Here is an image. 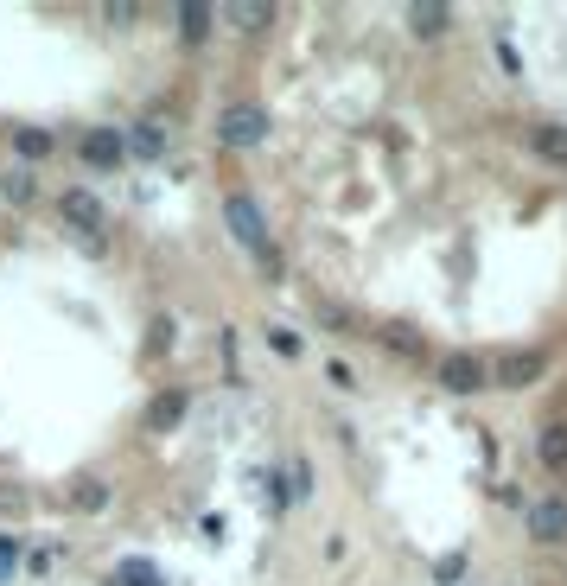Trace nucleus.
<instances>
[{
	"label": "nucleus",
	"instance_id": "39448f33",
	"mask_svg": "<svg viewBox=\"0 0 567 586\" xmlns=\"http://www.w3.org/2000/svg\"><path fill=\"white\" fill-rule=\"evenodd\" d=\"M542 370H548L542 351H510V357H497V364H491V389H529Z\"/></svg>",
	"mask_w": 567,
	"mask_h": 586
},
{
	"label": "nucleus",
	"instance_id": "a878e982",
	"mask_svg": "<svg viewBox=\"0 0 567 586\" xmlns=\"http://www.w3.org/2000/svg\"><path fill=\"white\" fill-rule=\"evenodd\" d=\"M325 376H332L338 389H357V376H351V364H338V357H332V364H325Z\"/></svg>",
	"mask_w": 567,
	"mask_h": 586
},
{
	"label": "nucleus",
	"instance_id": "4468645a",
	"mask_svg": "<svg viewBox=\"0 0 567 586\" xmlns=\"http://www.w3.org/2000/svg\"><path fill=\"white\" fill-rule=\"evenodd\" d=\"M211 26H217V13H211V7H179V32H185V45H204V39H211Z\"/></svg>",
	"mask_w": 567,
	"mask_h": 586
},
{
	"label": "nucleus",
	"instance_id": "a211bd4d",
	"mask_svg": "<svg viewBox=\"0 0 567 586\" xmlns=\"http://www.w3.org/2000/svg\"><path fill=\"white\" fill-rule=\"evenodd\" d=\"M13 147H20V153H26V160H45V153H51V147H58V141H51V134H45V128H13Z\"/></svg>",
	"mask_w": 567,
	"mask_h": 586
},
{
	"label": "nucleus",
	"instance_id": "b1692460",
	"mask_svg": "<svg viewBox=\"0 0 567 586\" xmlns=\"http://www.w3.org/2000/svg\"><path fill=\"white\" fill-rule=\"evenodd\" d=\"M287 478H294L287 497H306V491H313V465H306V459H294V472H287Z\"/></svg>",
	"mask_w": 567,
	"mask_h": 586
},
{
	"label": "nucleus",
	"instance_id": "5701e85b",
	"mask_svg": "<svg viewBox=\"0 0 567 586\" xmlns=\"http://www.w3.org/2000/svg\"><path fill=\"white\" fill-rule=\"evenodd\" d=\"M268 344H274V351H281V357H300V338L287 332V325H268Z\"/></svg>",
	"mask_w": 567,
	"mask_h": 586
},
{
	"label": "nucleus",
	"instance_id": "1a4fd4ad",
	"mask_svg": "<svg viewBox=\"0 0 567 586\" xmlns=\"http://www.w3.org/2000/svg\"><path fill=\"white\" fill-rule=\"evenodd\" d=\"M446 26H453V7H440V0H427V7H408V32H415V39H440Z\"/></svg>",
	"mask_w": 567,
	"mask_h": 586
},
{
	"label": "nucleus",
	"instance_id": "aec40b11",
	"mask_svg": "<svg viewBox=\"0 0 567 586\" xmlns=\"http://www.w3.org/2000/svg\"><path fill=\"white\" fill-rule=\"evenodd\" d=\"M255 268H262V281H281V274H287V255L268 243V249H255Z\"/></svg>",
	"mask_w": 567,
	"mask_h": 586
},
{
	"label": "nucleus",
	"instance_id": "4be33fe9",
	"mask_svg": "<svg viewBox=\"0 0 567 586\" xmlns=\"http://www.w3.org/2000/svg\"><path fill=\"white\" fill-rule=\"evenodd\" d=\"M230 20H243V32H262L274 13H268V7H230Z\"/></svg>",
	"mask_w": 567,
	"mask_h": 586
},
{
	"label": "nucleus",
	"instance_id": "f8f14e48",
	"mask_svg": "<svg viewBox=\"0 0 567 586\" xmlns=\"http://www.w3.org/2000/svg\"><path fill=\"white\" fill-rule=\"evenodd\" d=\"M313 319L325 325V332H338V338H364V332H357V319H351L338 300H313Z\"/></svg>",
	"mask_w": 567,
	"mask_h": 586
},
{
	"label": "nucleus",
	"instance_id": "2eb2a0df",
	"mask_svg": "<svg viewBox=\"0 0 567 586\" xmlns=\"http://www.w3.org/2000/svg\"><path fill=\"white\" fill-rule=\"evenodd\" d=\"M122 141L141 153V160H160L166 153V134H160V122H134V134H122Z\"/></svg>",
	"mask_w": 567,
	"mask_h": 586
},
{
	"label": "nucleus",
	"instance_id": "f257e3e1",
	"mask_svg": "<svg viewBox=\"0 0 567 586\" xmlns=\"http://www.w3.org/2000/svg\"><path fill=\"white\" fill-rule=\"evenodd\" d=\"M217 141L236 147V153H243V147H262V141H268V109H262V102H230V109L217 115Z\"/></svg>",
	"mask_w": 567,
	"mask_h": 586
},
{
	"label": "nucleus",
	"instance_id": "6e6552de",
	"mask_svg": "<svg viewBox=\"0 0 567 586\" xmlns=\"http://www.w3.org/2000/svg\"><path fill=\"white\" fill-rule=\"evenodd\" d=\"M536 459H542V472L567 478V421H548V427H542V440H536Z\"/></svg>",
	"mask_w": 567,
	"mask_h": 586
},
{
	"label": "nucleus",
	"instance_id": "393cba45",
	"mask_svg": "<svg viewBox=\"0 0 567 586\" xmlns=\"http://www.w3.org/2000/svg\"><path fill=\"white\" fill-rule=\"evenodd\" d=\"M13 567H20V542H13V536H0V580H7Z\"/></svg>",
	"mask_w": 567,
	"mask_h": 586
},
{
	"label": "nucleus",
	"instance_id": "20e7f679",
	"mask_svg": "<svg viewBox=\"0 0 567 586\" xmlns=\"http://www.w3.org/2000/svg\"><path fill=\"white\" fill-rule=\"evenodd\" d=\"M77 153H83V166H90V172H115L128 160V141H122V128H90L77 141Z\"/></svg>",
	"mask_w": 567,
	"mask_h": 586
},
{
	"label": "nucleus",
	"instance_id": "0eeeda50",
	"mask_svg": "<svg viewBox=\"0 0 567 586\" xmlns=\"http://www.w3.org/2000/svg\"><path fill=\"white\" fill-rule=\"evenodd\" d=\"M529 536L567 542V497H536V504H529Z\"/></svg>",
	"mask_w": 567,
	"mask_h": 586
},
{
	"label": "nucleus",
	"instance_id": "412c9836",
	"mask_svg": "<svg viewBox=\"0 0 567 586\" xmlns=\"http://www.w3.org/2000/svg\"><path fill=\"white\" fill-rule=\"evenodd\" d=\"M255 485H262V504H268V510L287 504V491H281V478H274V472H255Z\"/></svg>",
	"mask_w": 567,
	"mask_h": 586
},
{
	"label": "nucleus",
	"instance_id": "f03ea898",
	"mask_svg": "<svg viewBox=\"0 0 567 586\" xmlns=\"http://www.w3.org/2000/svg\"><path fill=\"white\" fill-rule=\"evenodd\" d=\"M434 376H440L446 395H478V389H491V364H485L478 351H446Z\"/></svg>",
	"mask_w": 567,
	"mask_h": 586
},
{
	"label": "nucleus",
	"instance_id": "9b49d317",
	"mask_svg": "<svg viewBox=\"0 0 567 586\" xmlns=\"http://www.w3.org/2000/svg\"><path fill=\"white\" fill-rule=\"evenodd\" d=\"M179 421H185V389L153 395V408H147V427H153V434H166V427H179Z\"/></svg>",
	"mask_w": 567,
	"mask_h": 586
},
{
	"label": "nucleus",
	"instance_id": "dca6fc26",
	"mask_svg": "<svg viewBox=\"0 0 567 586\" xmlns=\"http://www.w3.org/2000/svg\"><path fill=\"white\" fill-rule=\"evenodd\" d=\"M71 504H77L83 516L109 510V485H102V478H77V485H71Z\"/></svg>",
	"mask_w": 567,
	"mask_h": 586
},
{
	"label": "nucleus",
	"instance_id": "6ab92c4d",
	"mask_svg": "<svg viewBox=\"0 0 567 586\" xmlns=\"http://www.w3.org/2000/svg\"><path fill=\"white\" fill-rule=\"evenodd\" d=\"M32 192H39L32 172H7V179H0V198H7V204H32Z\"/></svg>",
	"mask_w": 567,
	"mask_h": 586
},
{
	"label": "nucleus",
	"instance_id": "9d476101",
	"mask_svg": "<svg viewBox=\"0 0 567 586\" xmlns=\"http://www.w3.org/2000/svg\"><path fill=\"white\" fill-rule=\"evenodd\" d=\"M529 147H536L548 166H567V128L561 122H536L529 128Z\"/></svg>",
	"mask_w": 567,
	"mask_h": 586
},
{
	"label": "nucleus",
	"instance_id": "423d86ee",
	"mask_svg": "<svg viewBox=\"0 0 567 586\" xmlns=\"http://www.w3.org/2000/svg\"><path fill=\"white\" fill-rule=\"evenodd\" d=\"M58 217H64V223H77L83 236H102V230H109V211H102V204L83 192V185H71V192L58 198Z\"/></svg>",
	"mask_w": 567,
	"mask_h": 586
},
{
	"label": "nucleus",
	"instance_id": "bb28decb",
	"mask_svg": "<svg viewBox=\"0 0 567 586\" xmlns=\"http://www.w3.org/2000/svg\"><path fill=\"white\" fill-rule=\"evenodd\" d=\"M26 504V491H0V516H7V510H20Z\"/></svg>",
	"mask_w": 567,
	"mask_h": 586
},
{
	"label": "nucleus",
	"instance_id": "7ed1b4c3",
	"mask_svg": "<svg viewBox=\"0 0 567 586\" xmlns=\"http://www.w3.org/2000/svg\"><path fill=\"white\" fill-rule=\"evenodd\" d=\"M223 223H230V236H236L249 255L268 249V217H262V204H255L249 192H230V198H223Z\"/></svg>",
	"mask_w": 567,
	"mask_h": 586
},
{
	"label": "nucleus",
	"instance_id": "f3484780",
	"mask_svg": "<svg viewBox=\"0 0 567 586\" xmlns=\"http://www.w3.org/2000/svg\"><path fill=\"white\" fill-rule=\"evenodd\" d=\"M376 338H383L395 357H427V344H421L415 332H408V325H383V332H376Z\"/></svg>",
	"mask_w": 567,
	"mask_h": 586
},
{
	"label": "nucleus",
	"instance_id": "ddd939ff",
	"mask_svg": "<svg viewBox=\"0 0 567 586\" xmlns=\"http://www.w3.org/2000/svg\"><path fill=\"white\" fill-rule=\"evenodd\" d=\"M109 586H166V580H160V567H153V561H115Z\"/></svg>",
	"mask_w": 567,
	"mask_h": 586
}]
</instances>
